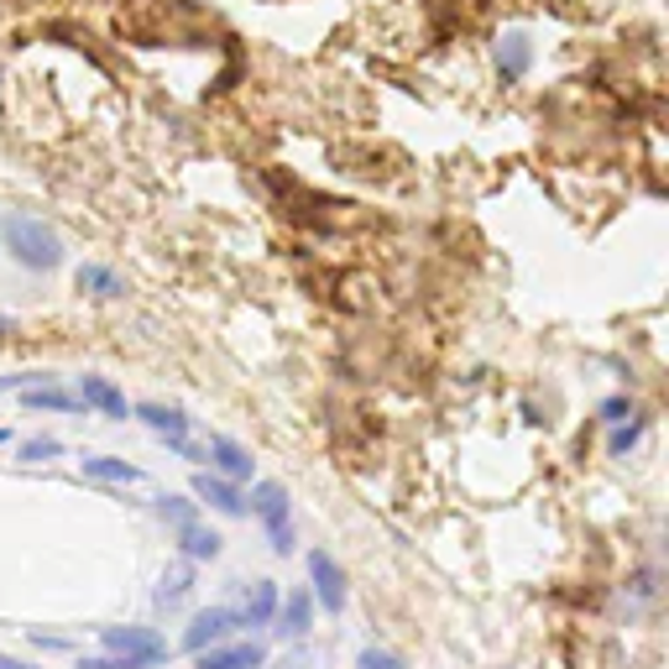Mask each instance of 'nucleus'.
<instances>
[{
    "instance_id": "f257e3e1",
    "label": "nucleus",
    "mask_w": 669,
    "mask_h": 669,
    "mask_svg": "<svg viewBox=\"0 0 669 669\" xmlns=\"http://www.w3.org/2000/svg\"><path fill=\"white\" fill-rule=\"evenodd\" d=\"M0 240H5V251L22 267H32V272H52V267L63 262L58 231L43 225L37 215H0Z\"/></svg>"
},
{
    "instance_id": "f03ea898",
    "label": "nucleus",
    "mask_w": 669,
    "mask_h": 669,
    "mask_svg": "<svg viewBox=\"0 0 669 669\" xmlns=\"http://www.w3.org/2000/svg\"><path fill=\"white\" fill-rule=\"evenodd\" d=\"M251 507H257V518L267 524L272 550L293 554V518H287V492H283V486H278V481H262V486L251 492Z\"/></svg>"
},
{
    "instance_id": "7ed1b4c3",
    "label": "nucleus",
    "mask_w": 669,
    "mask_h": 669,
    "mask_svg": "<svg viewBox=\"0 0 669 669\" xmlns=\"http://www.w3.org/2000/svg\"><path fill=\"white\" fill-rule=\"evenodd\" d=\"M236 627H240V612H236V607H204V612L189 622V633H184V648L204 654V648L225 644Z\"/></svg>"
},
{
    "instance_id": "20e7f679",
    "label": "nucleus",
    "mask_w": 669,
    "mask_h": 669,
    "mask_svg": "<svg viewBox=\"0 0 669 669\" xmlns=\"http://www.w3.org/2000/svg\"><path fill=\"white\" fill-rule=\"evenodd\" d=\"M105 648L120 654V659H142V665H163L167 659V644L152 627H105Z\"/></svg>"
},
{
    "instance_id": "39448f33",
    "label": "nucleus",
    "mask_w": 669,
    "mask_h": 669,
    "mask_svg": "<svg viewBox=\"0 0 669 669\" xmlns=\"http://www.w3.org/2000/svg\"><path fill=\"white\" fill-rule=\"evenodd\" d=\"M309 580H314L309 597H319V607H325V612H340V607H345V571H340L325 550L309 554Z\"/></svg>"
},
{
    "instance_id": "423d86ee",
    "label": "nucleus",
    "mask_w": 669,
    "mask_h": 669,
    "mask_svg": "<svg viewBox=\"0 0 669 669\" xmlns=\"http://www.w3.org/2000/svg\"><path fill=\"white\" fill-rule=\"evenodd\" d=\"M193 497L210 502V507L225 513V518H240V513H246V497H240L225 477H215V471H199V477H193Z\"/></svg>"
},
{
    "instance_id": "0eeeda50",
    "label": "nucleus",
    "mask_w": 669,
    "mask_h": 669,
    "mask_svg": "<svg viewBox=\"0 0 669 669\" xmlns=\"http://www.w3.org/2000/svg\"><path fill=\"white\" fill-rule=\"evenodd\" d=\"M262 644H215L199 654V669H262Z\"/></svg>"
},
{
    "instance_id": "6e6552de",
    "label": "nucleus",
    "mask_w": 669,
    "mask_h": 669,
    "mask_svg": "<svg viewBox=\"0 0 669 669\" xmlns=\"http://www.w3.org/2000/svg\"><path fill=\"white\" fill-rule=\"evenodd\" d=\"M79 403L99 408L105 419H126V392H120L110 377H84V383H79Z\"/></svg>"
},
{
    "instance_id": "1a4fd4ad",
    "label": "nucleus",
    "mask_w": 669,
    "mask_h": 669,
    "mask_svg": "<svg viewBox=\"0 0 669 669\" xmlns=\"http://www.w3.org/2000/svg\"><path fill=\"white\" fill-rule=\"evenodd\" d=\"M210 460L220 466V477H225V481H246V477H251V455L240 450L236 439H225V434H215V439H210Z\"/></svg>"
},
{
    "instance_id": "9d476101",
    "label": "nucleus",
    "mask_w": 669,
    "mask_h": 669,
    "mask_svg": "<svg viewBox=\"0 0 669 669\" xmlns=\"http://www.w3.org/2000/svg\"><path fill=\"white\" fill-rule=\"evenodd\" d=\"M272 612H278V586H272V580H257L251 597H246V607H240V627H262V622H272Z\"/></svg>"
},
{
    "instance_id": "9b49d317",
    "label": "nucleus",
    "mask_w": 669,
    "mask_h": 669,
    "mask_svg": "<svg viewBox=\"0 0 669 669\" xmlns=\"http://www.w3.org/2000/svg\"><path fill=\"white\" fill-rule=\"evenodd\" d=\"M309 622H314V597L309 591H293V597L283 601V627H278V633H283V638H304Z\"/></svg>"
},
{
    "instance_id": "f8f14e48",
    "label": "nucleus",
    "mask_w": 669,
    "mask_h": 669,
    "mask_svg": "<svg viewBox=\"0 0 669 669\" xmlns=\"http://www.w3.org/2000/svg\"><path fill=\"white\" fill-rule=\"evenodd\" d=\"M497 69H502V79H507V84H513V79H524V69H528V37H524V32H507V37H502Z\"/></svg>"
},
{
    "instance_id": "ddd939ff",
    "label": "nucleus",
    "mask_w": 669,
    "mask_h": 669,
    "mask_svg": "<svg viewBox=\"0 0 669 669\" xmlns=\"http://www.w3.org/2000/svg\"><path fill=\"white\" fill-rule=\"evenodd\" d=\"M79 287H84V293H99V298H116V293H126V278L110 272V267H99V262H84L79 267Z\"/></svg>"
},
{
    "instance_id": "4468645a",
    "label": "nucleus",
    "mask_w": 669,
    "mask_h": 669,
    "mask_svg": "<svg viewBox=\"0 0 669 669\" xmlns=\"http://www.w3.org/2000/svg\"><path fill=\"white\" fill-rule=\"evenodd\" d=\"M142 413V424H152L157 434H167V439H184L189 434V419L178 413V408H163V403H142L137 408Z\"/></svg>"
},
{
    "instance_id": "2eb2a0df",
    "label": "nucleus",
    "mask_w": 669,
    "mask_h": 669,
    "mask_svg": "<svg viewBox=\"0 0 669 669\" xmlns=\"http://www.w3.org/2000/svg\"><path fill=\"white\" fill-rule=\"evenodd\" d=\"M178 539H184V554H189V560H215L220 544H225V539H220L215 528H204V524L178 528Z\"/></svg>"
},
{
    "instance_id": "dca6fc26",
    "label": "nucleus",
    "mask_w": 669,
    "mask_h": 669,
    "mask_svg": "<svg viewBox=\"0 0 669 669\" xmlns=\"http://www.w3.org/2000/svg\"><path fill=\"white\" fill-rule=\"evenodd\" d=\"M84 477H95V481H142V471H137V466H126V460H116V455H84Z\"/></svg>"
},
{
    "instance_id": "f3484780",
    "label": "nucleus",
    "mask_w": 669,
    "mask_h": 669,
    "mask_svg": "<svg viewBox=\"0 0 669 669\" xmlns=\"http://www.w3.org/2000/svg\"><path fill=\"white\" fill-rule=\"evenodd\" d=\"M22 403L26 408H48V413H73V408H79V398H73V392H63V387H26Z\"/></svg>"
},
{
    "instance_id": "a211bd4d",
    "label": "nucleus",
    "mask_w": 669,
    "mask_h": 669,
    "mask_svg": "<svg viewBox=\"0 0 669 669\" xmlns=\"http://www.w3.org/2000/svg\"><path fill=\"white\" fill-rule=\"evenodd\" d=\"M193 586V565H173L163 571V586H157V607H173V601H184Z\"/></svg>"
},
{
    "instance_id": "6ab92c4d",
    "label": "nucleus",
    "mask_w": 669,
    "mask_h": 669,
    "mask_svg": "<svg viewBox=\"0 0 669 669\" xmlns=\"http://www.w3.org/2000/svg\"><path fill=\"white\" fill-rule=\"evenodd\" d=\"M157 513H163L167 524L173 528H189V524H199V507H193L189 497H157Z\"/></svg>"
},
{
    "instance_id": "aec40b11",
    "label": "nucleus",
    "mask_w": 669,
    "mask_h": 669,
    "mask_svg": "<svg viewBox=\"0 0 669 669\" xmlns=\"http://www.w3.org/2000/svg\"><path fill=\"white\" fill-rule=\"evenodd\" d=\"M356 669H408L398 654H387V648H361V659Z\"/></svg>"
},
{
    "instance_id": "412c9836",
    "label": "nucleus",
    "mask_w": 669,
    "mask_h": 669,
    "mask_svg": "<svg viewBox=\"0 0 669 669\" xmlns=\"http://www.w3.org/2000/svg\"><path fill=\"white\" fill-rule=\"evenodd\" d=\"M79 669H146L142 659H120V654H110V659H79Z\"/></svg>"
},
{
    "instance_id": "4be33fe9",
    "label": "nucleus",
    "mask_w": 669,
    "mask_h": 669,
    "mask_svg": "<svg viewBox=\"0 0 669 669\" xmlns=\"http://www.w3.org/2000/svg\"><path fill=\"white\" fill-rule=\"evenodd\" d=\"M58 455V439H26L22 445V460H52Z\"/></svg>"
},
{
    "instance_id": "5701e85b",
    "label": "nucleus",
    "mask_w": 669,
    "mask_h": 669,
    "mask_svg": "<svg viewBox=\"0 0 669 669\" xmlns=\"http://www.w3.org/2000/svg\"><path fill=\"white\" fill-rule=\"evenodd\" d=\"M638 434H644V424H627V430L612 434V455H627L633 445H638Z\"/></svg>"
},
{
    "instance_id": "b1692460",
    "label": "nucleus",
    "mask_w": 669,
    "mask_h": 669,
    "mask_svg": "<svg viewBox=\"0 0 669 669\" xmlns=\"http://www.w3.org/2000/svg\"><path fill=\"white\" fill-rule=\"evenodd\" d=\"M627 398H607V403H601V419H622V413H627Z\"/></svg>"
},
{
    "instance_id": "393cba45",
    "label": "nucleus",
    "mask_w": 669,
    "mask_h": 669,
    "mask_svg": "<svg viewBox=\"0 0 669 669\" xmlns=\"http://www.w3.org/2000/svg\"><path fill=\"white\" fill-rule=\"evenodd\" d=\"M0 669H32V665H22V659H0Z\"/></svg>"
}]
</instances>
